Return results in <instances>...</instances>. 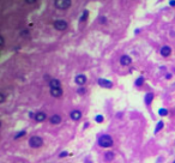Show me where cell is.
Returning <instances> with one entry per match:
<instances>
[{"instance_id": "obj_17", "label": "cell", "mask_w": 175, "mask_h": 163, "mask_svg": "<svg viewBox=\"0 0 175 163\" xmlns=\"http://www.w3.org/2000/svg\"><path fill=\"white\" fill-rule=\"evenodd\" d=\"M163 126H164L163 121H160V122L157 124V126H156V128H155V133H158V132H160V131L163 128Z\"/></svg>"}, {"instance_id": "obj_29", "label": "cell", "mask_w": 175, "mask_h": 163, "mask_svg": "<svg viewBox=\"0 0 175 163\" xmlns=\"http://www.w3.org/2000/svg\"><path fill=\"white\" fill-rule=\"evenodd\" d=\"M169 5H170V6H175V0H170V1H169Z\"/></svg>"}, {"instance_id": "obj_5", "label": "cell", "mask_w": 175, "mask_h": 163, "mask_svg": "<svg viewBox=\"0 0 175 163\" xmlns=\"http://www.w3.org/2000/svg\"><path fill=\"white\" fill-rule=\"evenodd\" d=\"M99 85L102 88H106V89H110V88L113 86V83L110 80H108V79H105V78H100L99 80Z\"/></svg>"}, {"instance_id": "obj_2", "label": "cell", "mask_w": 175, "mask_h": 163, "mask_svg": "<svg viewBox=\"0 0 175 163\" xmlns=\"http://www.w3.org/2000/svg\"><path fill=\"white\" fill-rule=\"evenodd\" d=\"M72 5V0H54V6L59 10H67Z\"/></svg>"}, {"instance_id": "obj_24", "label": "cell", "mask_w": 175, "mask_h": 163, "mask_svg": "<svg viewBox=\"0 0 175 163\" xmlns=\"http://www.w3.org/2000/svg\"><path fill=\"white\" fill-rule=\"evenodd\" d=\"M5 102V95L4 93H0V103H4Z\"/></svg>"}, {"instance_id": "obj_7", "label": "cell", "mask_w": 175, "mask_h": 163, "mask_svg": "<svg viewBox=\"0 0 175 163\" xmlns=\"http://www.w3.org/2000/svg\"><path fill=\"white\" fill-rule=\"evenodd\" d=\"M74 82H76V84L80 85V86H83V85L86 83V77L84 76V74H78V76L74 78Z\"/></svg>"}, {"instance_id": "obj_28", "label": "cell", "mask_w": 175, "mask_h": 163, "mask_svg": "<svg viewBox=\"0 0 175 163\" xmlns=\"http://www.w3.org/2000/svg\"><path fill=\"white\" fill-rule=\"evenodd\" d=\"M0 45H1V48L5 46V40H4V36H0Z\"/></svg>"}, {"instance_id": "obj_13", "label": "cell", "mask_w": 175, "mask_h": 163, "mask_svg": "<svg viewBox=\"0 0 175 163\" xmlns=\"http://www.w3.org/2000/svg\"><path fill=\"white\" fill-rule=\"evenodd\" d=\"M48 84H49V88H51V89H54V88H61V83H60L59 79H51Z\"/></svg>"}, {"instance_id": "obj_1", "label": "cell", "mask_w": 175, "mask_h": 163, "mask_svg": "<svg viewBox=\"0 0 175 163\" xmlns=\"http://www.w3.org/2000/svg\"><path fill=\"white\" fill-rule=\"evenodd\" d=\"M99 145L101 148H110L113 146V139L108 134H103L99 138Z\"/></svg>"}, {"instance_id": "obj_9", "label": "cell", "mask_w": 175, "mask_h": 163, "mask_svg": "<svg viewBox=\"0 0 175 163\" xmlns=\"http://www.w3.org/2000/svg\"><path fill=\"white\" fill-rule=\"evenodd\" d=\"M170 54H172V48H170L169 46H163V47L161 48V55L163 56V58L169 56Z\"/></svg>"}, {"instance_id": "obj_10", "label": "cell", "mask_w": 175, "mask_h": 163, "mask_svg": "<svg viewBox=\"0 0 175 163\" xmlns=\"http://www.w3.org/2000/svg\"><path fill=\"white\" fill-rule=\"evenodd\" d=\"M70 116H71V119H72V120L73 121H78L79 119L82 118V112H80V110H72V112H71V114H70Z\"/></svg>"}, {"instance_id": "obj_19", "label": "cell", "mask_w": 175, "mask_h": 163, "mask_svg": "<svg viewBox=\"0 0 175 163\" xmlns=\"http://www.w3.org/2000/svg\"><path fill=\"white\" fill-rule=\"evenodd\" d=\"M158 114H160L161 116H166L167 114H168V110H167L166 108H161V109L158 110Z\"/></svg>"}, {"instance_id": "obj_8", "label": "cell", "mask_w": 175, "mask_h": 163, "mask_svg": "<svg viewBox=\"0 0 175 163\" xmlns=\"http://www.w3.org/2000/svg\"><path fill=\"white\" fill-rule=\"evenodd\" d=\"M62 89L61 88H54V89H51V95L53 96V97H61L62 96Z\"/></svg>"}, {"instance_id": "obj_6", "label": "cell", "mask_w": 175, "mask_h": 163, "mask_svg": "<svg viewBox=\"0 0 175 163\" xmlns=\"http://www.w3.org/2000/svg\"><path fill=\"white\" fill-rule=\"evenodd\" d=\"M120 64L122 65V66H130L131 64H132V59H131L128 55H122L121 58H120Z\"/></svg>"}, {"instance_id": "obj_25", "label": "cell", "mask_w": 175, "mask_h": 163, "mask_svg": "<svg viewBox=\"0 0 175 163\" xmlns=\"http://www.w3.org/2000/svg\"><path fill=\"white\" fill-rule=\"evenodd\" d=\"M100 22H101L102 24H105V23H107V18H106L105 16H101V17H100Z\"/></svg>"}, {"instance_id": "obj_18", "label": "cell", "mask_w": 175, "mask_h": 163, "mask_svg": "<svg viewBox=\"0 0 175 163\" xmlns=\"http://www.w3.org/2000/svg\"><path fill=\"white\" fill-rule=\"evenodd\" d=\"M105 158H106V161H112L114 158V152H107L105 155Z\"/></svg>"}, {"instance_id": "obj_27", "label": "cell", "mask_w": 175, "mask_h": 163, "mask_svg": "<svg viewBox=\"0 0 175 163\" xmlns=\"http://www.w3.org/2000/svg\"><path fill=\"white\" fill-rule=\"evenodd\" d=\"M26 4H29V5H32V4L37 3V0H24Z\"/></svg>"}, {"instance_id": "obj_11", "label": "cell", "mask_w": 175, "mask_h": 163, "mask_svg": "<svg viewBox=\"0 0 175 163\" xmlns=\"http://www.w3.org/2000/svg\"><path fill=\"white\" fill-rule=\"evenodd\" d=\"M46 119H47V115H46V113H43V112H39L35 114V120H36L37 122H43Z\"/></svg>"}, {"instance_id": "obj_15", "label": "cell", "mask_w": 175, "mask_h": 163, "mask_svg": "<svg viewBox=\"0 0 175 163\" xmlns=\"http://www.w3.org/2000/svg\"><path fill=\"white\" fill-rule=\"evenodd\" d=\"M88 16H89V11L84 10V11H83V13H82V16H80V18H79V22H80V23L85 22V20L88 19Z\"/></svg>"}, {"instance_id": "obj_12", "label": "cell", "mask_w": 175, "mask_h": 163, "mask_svg": "<svg viewBox=\"0 0 175 163\" xmlns=\"http://www.w3.org/2000/svg\"><path fill=\"white\" fill-rule=\"evenodd\" d=\"M49 121H51V124H53V125H58L61 122V116L58 115V114H54V115H52L51 118H49Z\"/></svg>"}, {"instance_id": "obj_3", "label": "cell", "mask_w": 175, "mask_h": 163, "mask_svg": "<svg viewBox=\"0 0 175 163\" xmlns=\"http://www.w3.org/2000/svg\"><path fill=\"white\" fill-rule=\"evenodd\" d=\"M29 145H30L31 148H34V149L40 148V146L43 145V139L41 137H39V135H32V137H30V139H29Z\"/></svg>"}, {"instance_id": "obj_23", "label": "cell", "mask_w": 175, "mask_h": 163, "mask_svg": "<svg viewBox=\"0 0 175 163\" xmlns=\"http://www.w3.org/2000/svg\"><path fill=\"white\" fill-rule=\"evenodd\" d=\"M95 120H96V122H102V121H103V116H102V115H97L96 118H95Z\"/></svg>"}, {"instance_id": "obj_26", "label": "cell", "mask_w": 175, "mask_h": 163, "mask_svg": "<svg viewBox=\"0 0 175 163\" xmlns=\"http://www.w3.org/2000/svg\"><path fill=\"white\" fill-rule=\"evenodd\" d=\"M67 155H68V152H67V151H62L61 154L59 155V157H60V158H64V157H66Z\"/></svg>"}, {"instance_id": "obj_14", "label": "cell", "mask_w": 175, "mask_h": 163, "mask_svg": "<svg viewBox=\"0 0 175 163\" xmlns=\"http://www.w3.org/2000/svg\"><path fill=\"white\" fill-rule=\"evenodd\" d=\"M152 100H154V94L152 93H147L146 95H145L144 101H145V103H146L147 106H150V103L152 102Z\"/></svg>"}, {"instance_id": "obj_30", "label": "cell", "mask_w": 175, "mask_h": 163, "mask_svg": "<svg viewBox=\"0 0 175 163\" xmlns=\"http://www.w3.org/2000/svg\"><path fill=\"white\" fill-rule=\"evenodd\" d=\"M166 78L167 79H170V78H172V74H170V73H168V74L166 76Z\"/></svg>"}, {"instance_id": "obj_4", "label": "cell", "mask_w": 175, "mask_h": 163, "mask_svg": "<svg viewBox=\"0 0 175 163\" xmlns=\"http://www.w3.org/2000/svg\"><path fill=\"white\" fill-rule=\"evenodd\" d=\"M53 25H54V28L57 29V30L65 31L66 29H67L68 24H67V22H66V20H64V19H58V20H54Z\"/></svg>"}, {"instance_id": "obj_16", "label": "cell", "mask_w": 175, "mask_h": 163, "mask_svg": "<svg viewBox=\"0 0 175 163\" xmlns=\"http://www.w3.org/2000/svg\"><path fill=\"white\" fill-rule=\"evenodd\" d=\"M144 77H139V78H137V80L134 82V85L136 86H141L143 85V83H144Z\"/></svg>"}, {"instance_id": "obj_31", "label": "cell", "mask_w": 175, "mask_h": 163, "mask_svg": "<svg viewBox=\"0 0 175 163\" xmlns=\"http://www.w3.org/2000/svg\"><path fill=\"white\" fill-rule=\"evenodd\" d=\"M173 163H175V161H174V162H173Z\"/></svg>"}, {"instance_id": "obj_20", "label": "cell", "mask_w": 175, "mask_h": 163, "mask_svg": "<svg viewBox=\"0 0 175 163\" xmlns=\"http://www.w3.org/2000/svg\"><path fill=\"white\" fill-rule=\"evenodd\" d=\"M25 131H22V132H19V133H17V134L14 135V139H18V138H20L22 135H25Z\"/></svg>"}, {"instance_id": "obj_22", "label": "cell", "mask_w": 175, "mask_h": 163, "mask_svg": "<svg viewBox=\"0 0 175 163\" xmlns=\"http://www.w3.org/2000/svg\"><path fill=\"white\" fill-rule=\"evenodd\" d=\"M20 36H23V37L29 36V30H22L20 31Z\"/></svg>"}, {"instance_id": "obj_21", "label": "cell", "mask_w": 175, "mask_h": 163, "mask_svg": "<svg viewBox=\"0 0 175 163\" xmlns=\"http://www.w3.org/2000/svg\"><path fill=\"white\" fill-rule=\"evenodd\" d=\"M77 93H78L79 94V95H84V94L85 93H86V90H85V89H84V88H79V89H78V90H77Z\"/></svg>"}]
</instances>
